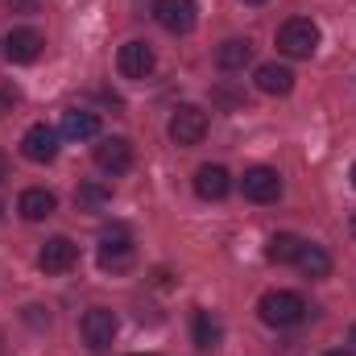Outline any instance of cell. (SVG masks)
<instances>
[{
  "label": "cell",
  "instance_id": "obj_1",
  "mask_svg": "<svg viewBox=\"0 0 356 356\" xmlns=\"http://www.w3.org/2000/svg\"><path fill=\"white\" fill-rule=\"evenodd\" d=\"M277 50L286 58H311L319 50V25L311 17H294L277 29Z\"/></svg>",
  "mask_w": 356,
  "mask_h": 356
},
{
  "label": "cell",
  "instance_id": "obj_2",
  "mask_svg": "<svg viewBox=\"0 0 356 356\" xmlns=\"http://www.w3.org/2000/svg\"><path fill=\"white\" fill-rule=\"evenodd\" d=\"M257 311H261V319H266L269 327H294V323L307 319V302L294 290H269Z\"/></svg>",
  "mask_w": 356,
  "mask_h": 356
},
{
  "label": "cell",
  "instance_id": "obj_3",
  "mask_svg": "<svg viewBox=\"0 0 356 356\" xmlns=\"http://www.w3.org/2000/svg\"><path fill=\"white\" fill-rule=\"evenodd\" d=\"M203 137H207V112L195 108V104L175 108V116H170V141L175 145H199Z\"/></svg>",
  "mask_w": 356,
  "mask_h": 356
},
{
  "label": "cell",
  "instance_id": "obj_4",
  "mask_svg": "<svg viewBox=\"0 0 356 356\" xmlns=\"http://www.w3.org/2000/svg\"><path fill=\"white\" fill-rule=\"evenodd\" d=\"M154 17L166 33H191L199 21V4L195 0H154Z\"/></svg>",
  "mask_w": 356,
  "mask_h": 356
},
{
  "label": "cell",
  "instance_id": "obj_5",
  "mask_svg": "<svg viewBox=\"0 0 356 356\" xmlns=\"http://www.w3.org/2000/svg\"><path fill=\"white\" fill-rule=\"evenodd\" d=\"M79 332H83V340H88L91 353H104V348L116 340V315H112L108 307H91L88 315H83V323H79Z\"/></svg>",
  "mask_w": 356,
  "mask_h": 356
},
{
  "label": "cell",
  "instance_id": "obj_6",
  "mask_svg": "<svg viewBox=\"0 0 356 356\" xmlns=\"http://www.w3.org/2000/svg\"><path fill=\"white\" fill-rule=\"evenodd\" d=\"M21 154H25L29 162H38V166L54 162V158H58V133H54L50 124H29L25 137H21Z\"/></svg>",
  "mask_w": 356,
  "mask_h": 356
},
{
  "label": "cell",
  "instance_id": "obj_7",
  "mask_svg": "<svg viewBox=\"0 0 356 356\" xmlns=\"http://www.w3.org/2000/svg\"><path fill=\"white\" fill-rule=\"evenodd\" d=\"M91 158H95V166H99L104 175H129V170H133V145H129L124 137H104Z\"/></svg>",
  "mask_w": 356,
  "mask_h": 356
},
{
  "label": "cell",
  "instance_id": "obj_8",
  "mask_svg": "<svg viewBox=\"0 0 356 356\" xmlns=\"http://www.w3.org/2000/svg\"><path fill=\"white\" fill-rule=\"evenodd\" d=\"M241 191H245L249 203H273L282 195V178H277V170H269V166H249L245 178H241Z\"/></svg>",
  "mask_w": 356,
  "mask_h": 356
},
{
  "label": "cell",
  "instance_id": "obj_9",
  "mask_svg": "<svg viewBox=\"0 0 356 356\" xmlns=\"http://www.w3.org/2000/svg\"><path fill=\"white\" fill-rule=\"evenodd\" d=\"M75 261H79V245H75V241H67V236L46 241V245H42V253H38L42 273H67Z\"/></svg>",
  "mask_w": 356,
  "mask_h": 356
},
{
  "label": "cell",
  "instance_id": "obj_10",
  "mask_svg": "<svg viewBox=\"0 0 356 356\" xmlns=\"http://www.w3.org/2000/svg\"><path fill=\"white\" fill-rule=\"evenodd\" d=\"M42 46H46V42H42L38 29H13V33L4 38V58L17 63V67H25V63H38Z\"/></svg>",
  "mask_w": 356,
  "mask_h": 356
},
{
  "label": "cell",
  "instance_id": "obj_11",
  "mask_svg": "<svg viewBox=\"0 0 356 356\" xmlns=\"http://www.w3.org/2000/svg\"><path fill=\"white\" fill-rule=\"evenodd\" d=\"M116 67H120L124 79H145V75L154 71V50H149V42H124L120 54H116Z\"/></svg>",
  "mask_w": 356,
  "mask_h": 356
},
{
  "label": "cell",
  "instance_id": "obj_12",
  "mask_svg": "<svg viewBox=\"0 0 356 356\" xmlns=\"http://www.w3.org/2000/svg\"><path fill=\"white\" fill-rule=\"evenodd\" d=\"M133 261V241L124 228H112L104 232V245H99V266L104 269H124Z\"/></svg>",
  "mask_w": 356,
  "mask_h": 356
},
{
  "label": "cell",
  "instance_id": "obj_13",
  "mask_svg": "<svg viewBox=\"0 0 356 356\" xmlns=\"http://www.w3.org/2000/svg\"><path fill=\"white\" fill-rule=\"evenodd\" d=\"M232 191V175L224 166H199L195 170V195L199 199H224Z\"/></svg>",
  "mask_w": 356,
  "mask_h": 356
},
{
  "label": "cell",
  "instance_id": "obj_14",
  "mask_svg": "<svg viewBox=\"0 0 356 356\" xmlns=\"http://www.w3.org/2000/svg\"><path fill=\"white\" fill-rule=\"evenodd\" d=\"M54 207H58V199H54V191H46V186H29V191H21V199H17V211H21L25 220H46V216H54Z\"/></svg>",
  "mask_w": 356,
  "mask_h": 356
},
{
  "label": "cell",
  "instance_id": "obj_15",
  "mask_svg": "<svg viewBox=\"0 0 356 356\" xmlns=\"http://www.w3.org/2000/svg\"><path fill=\"white\" fill-rule=\"evenodd\" d=\"M257 88L266 95H290L294 91V71L286 63H261L257 67Z\"/></svg>",
  "mask_w": 356,
  "mask_h": 356
},
{
  "label": "cell",
  "instance_id": "obj_16",
  "mask_svg": "<svg viewBox=\"0 0 356 356\" xmlns=\"http://www.w3.org/2000/svg\"><path fill=\"white\" fill-rule=\"evenodd\" d=\"M63 137H71V141H95L99 137V116L83 112V108L63 112Z\"/></svg>",
  "mask_w": 356,
  "mask_h": 356
},
{
  "label": "cell",
  "instance_id": "obj_17",
  "mask_svg": "<svg viewBox=\"0 0 356 356\" xmlns=\"http://www.w3.org/2000/svg\"><path fill=\"white\" fill-rule=\"evenodd\" d=\"M249 58H253V42H249V38H228V42L216 50L220 71H245Z\"/></svg>",
  "mask_w": 356,
  "mask_h": 356
},
{
  "label": "cell",
  "instance_id": "obj_18",
  "mask_svg": "<svg viewBox=\"0 0 356 356\" xmlns=\"http://www.w3.org/2000/svg\"><path fill=\"white\" fill-rule=\"evenodd\" d=\"M294 266L302 269L307 277H327L332 273V257H327V249H319V245H307L302 241V249H298V261Z\"/></svg>",
  "mask_w": 356,
  "mask_h": 356
},
{
  "label": "cell",
  "instance_id": "obj_19",
  "mask_svg": "<svg viewBox=\"0 0 356 356\" xmlns=\"http://www.w3.org/2000/svg\"><path fill=\"white\" fill-rule=\"evenodd\" d=\"M298 249H302V241H298L294 232H277V236H269L266 257L277 261V266H294V261H298Z\"/></svg>",
  "mask_w": 356,
  "mask_h": 356
},
{
  "label": "cell",
  "instance_id": "obj_20",
  "mask_svg": "<svg viewBox=\"0 0 356 356\" xmlns=\"http://www.w3.org/2000/svg\"><path fill=\"white\" fill-rule=\"evenodd\" d=\"M195 348H199V353L220 348V323H216L207 311H195Z\"/></svg>",
  "mask_w": 356,
  "mask_h": 356
},
{
  "label": "cell",
  "instance_id": "obj_21",
  "mask_svg": "<svg viewBox=\"0 0 356 356\" xmlns=\"http://www.w3.org/2000/svg\"><path fill=\"white\" fill-rule=\"evenodd\" d=\"M108 199H112V191L99 186V182H79V191H75V203H79L83 211H99Z\"/></svg>",
  "mask_w": 356,
  "mask_h": 356
},
{
  "label": "cell",
  "instance_id": "obj_22",
  "mask_svg": "<svg viewBox=\"0 0 356 356\" xmlns=\"http://www.w3.org/2000/svg\"><path fill=\"white\" fill-rule=\"evenodd\" d=\"M348 344H353V353H356V323H353V332H348Z\"/></svg>",
  "mask_w": 356,
  "mask_h": 356
},
{
  "label": "cell",
  "instance_id": "obj_23",
  "mask_svg": "<svg viewBox=\"0 0 356 356\" xmlns=\"http://www.w3.org/2000/svg\"><path fill=\"white\" fill-rule=\"evenodd\" d=\"M323 356H353V353H344V348H336V353H323Z\"/></svg>",
  "mask_w": 356,
  "mask_h": 356
},
{
  "label": "cell",
  "instance_id": "obj_24",
  "mask_svg": "<svg viewBox=\"0 0 356 356\" xmlns=\"http://www.w3.org/2000/svg\"><path fill=\"white\" fill-rule=\"evenodd\" d=\"M353 236H356V211H353Z\"/></svg>",
  "mask_w": 356,
  "mask_h": 356
},
{
  "label": "cell",
  "instance_id": "obj_25",
  "mask_svg": "<svg viewBox=\"0 0 356 356\" xmlns=\"http://www.w3.org/2000/svg\"><path fill=\"white\" fill-rule=\"evenodd\" d=\"M245 4H266V0H245Z\"/></svg>",
  "mask_w": 356,
  "mask_h": 356
},
{
  "label": "cell",
  "instance_id": "obj_26",
  "mask_svg": "<svg viewBox=\"0 0 356 356\" xmlns=\"http://www.w3.org/2000/svg\"><path fill=\"white\" fill-rule=\"evenodd\" d=\"M353 186H356V162H353Z\"/></svg>",
  "mask_w": 356,
  "mask_h": 356
},
{
  "label": "cell",
  "instance_id": "obj_27",
  "mask_svg": "<svg viewBox=\"0 0 356 356\" xmlns=\"http://www.w3.org/2000/svg\"><path fill=\"white\" fill-rule=\"evenodd\" d=\"M133 356H154V353H133Z\"/></svg>",
  "mask_w": 356,
  "mask_h": 356
}]
</instances>
